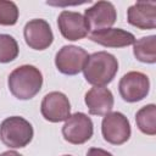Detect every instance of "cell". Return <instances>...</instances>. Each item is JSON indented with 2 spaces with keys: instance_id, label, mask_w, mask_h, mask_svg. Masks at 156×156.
I'll return each instance as SVG.
<instances>
[{
  "instance_id": "9",
  "label": "cell",
  "mask_w": 156,
  "mask_h": 156,
  "mask_svg": "<svg viewBox=\"0 0 156 156\" xmlns=\"http://www.w3.org/2000/svg\"><path fill=\"white\" fill-rule=\"evenodd\" d=\"M40 112L41 116L51 123L66 121L71 116L69 100L61 91H50L41 100Z\"/></svg>"
},
{
  "instance_id": "19",
  "label": "cell",
  "mask_w": 156,
  "mask_h": 156,
  "mask_svg": "<svg viewBox=\"0 0 156 156\" xmlns=\"http://www.w3.org/2000/svg\"><path fill=\"white\" fill-rule=\"evenodd\" d=\"M87 156H113V155L100 147H90L87 152Z\"/></svg>"
},
{
  "instance_id": "18",
  "label": "cell",
  "mask_w": 156,
  "mask_h": 156,
  "mask_svg": "<svg viewBox=\"0 0 156 156\" xmlns=\"http://www.w3.org/2000/svg\"><path fill=\"white\" fill-rule=\"evenodd\" d=\"M18 16L20 10L13 1L0 0V26H15Z\"/></svg>"
},
{
  "instance_id": "21",
  "label": "cell",
  "mask_w": 156,
  "mask_h": 156,
  "mask_svg": "<svg viewBox=\"0 0 156 156\" xmlns=\"http://www.w3.org/2000/svg\"><path fill=\"white\" fill-rule=\"evenodd\" d=\"M63 156H72V155H63Z\"/></svg>"
},
{
  "instance_id": "4",
  "label": "cell",
  "mask_w": 156,
  "mask_h": 156,
  "mask_svg": "<svg viewBox=\"0 0 156 156\" xmlns=\"http://www.w3.org/2000/svg\"><path fill=\"white\" fill-rule=\"evenodd\" d=\"M101 134L104 139L112 145H122L127 143L132 134L129 119L122 112H108L102 118Z\"/></svg>"
},
{
  "instance_id": "20",
  "label": "cell",
  "mask_w": 156,
  "mask_h": 156,
  "mask_svg": "<svg viewBox=\"0 0 156 156\" xmlns=\"http://www.w3.org/2000/svg\"><path fill=\"white\" fill-rule=\"evenodd\" d=\"M0 156H23L21 155L20 152L17 151H13V150H9V151H5V152H1Z\"/></svg>"
},
{
  "instance_id": "17",
  "label": "cell",
  "mask_w": 156,
  "mask_h": 156,
  "mask_svg": "<svg viewBox=\"0 0 156 156\" xmlns=\"http://www.w3.org/2000/svg\"><path fill=\"white\" fill-rule=\"evenodd\" d=\"M18 54L17 40L10 34H0V63H9L16 60Z\"/></svg>"
},
{
  "instance_id": "15",
  "label": "cell",
  "mask_w": 156,
  "mask_h": 156,
  "mask_svg": "<svg viewBox=\"0 0 156 156\" xmlns=\"http://www.w3.org/2000/svg\"><path fill=\"white\" fill-rule=\"evenodd\" d=\"M133 54L135 58L144 63L156 62V35L143 37L133 44Z\"/></svg>"
},
{
  "instance_id": "11",
  "label": "cell",
  "mask_w": 156,
  "mask_h": 156,
  "mask_svg": "<svg viewBox=\"0 0 156 156\" xmlns=\"http://www.w3.org/2000/svg\"><path fill=\"white\" fill-rule=\"evenodd\" d=\"M57 27L61 35L71 41L80 40L89 34V28L82 13L63 10L57 17Z\"/></svg>"
},
{
  "instance_id": "1",
  "label": "cell",
  "mask_w": 156,
  "mask_h": 156,
  "mask_svg": "<svg viewBox=\"0 0 156 156\" xmlns=\"http://www.w3.org/2000/svg\"><path fill=\"white\" fill-rule=\"evenodd\" d=\"M7 85L10 93L16 99L30 100L43 87V74L33 65H22L9 74Z\"/></svg>"
},
{
  "instance_id": "3",
  "label": "cell",
  "mask_w": 156,
  "mask_h": 156,
  "mask_svg": "<svg viewBox=\"0 0 156 156\" xmlns=\"http://www.w3.org/2000/svg\"><path fill=\"white\" fill-rule=\"evenodd\" d=\"M33 126L23 117L11 116L0 123V140L10 149L26 147L33 139Z\"/></svg>"
},
{
  "instance_id": "6",
  "label": "cell",
  "mask_w": 156,
  "mask_h": 156,
  "mask_svg": "<svg viewBox=\"0 0 156 156\" xmlns=\"http://www.w3.org/2000/svg\"><path fill=\"white\" fill-rule=\"evenodd\" d=\"M94 133V124L91 118L83 113L76 112L71 115L62 127V136L66 141L73 145H80L90 140Z\"/></svg>"
},
{
  "instance_id": "8",
  "label": "cell",
  "mask_w": 156,
  "mask_h": 156,
  "mask_svg": "<svg viewBox=\"0 0 156 156\" xmlns=\"http://www.w3.org/2000/svg\"><path fill=\"white\" fill-rule=\"evenodd\" d=\"M84 18L89 32L111 28L117 20V10L110 1H98L84 11Z\"/></svg>"
},
{
  "instance_id": "10",
  "label": "cell",
  "mask_w": 156,
  "mask_h": 156,
  "mask_svg": "<svg viewBox=\"0 0 156 156\" xmlns=\"http://www.w3.org/2000/svg\"><path fill=\"white\" fill-rule=\"evenodd\" d=\"M26 44L33 50H45L54 41V34L50 24L41 18H34L26 23L23 28Z\"/></svg>"
},
{
  "instance_id": "5",
  "label": "cell",
  "mask_w": 156,
  "mask_h": 156,
  "mask_svg": "<svg viewBox=\"0 0 156 156\" xmlns=\"http://www.w3.org/2000/svg\"><path fill=\"white\" fill-rule=\"evenodd\" d=\"M118 91L121 98L127 102L141 101L150 91V79L143 72L130 71L119 79Z\"/></svg>"
},
{
  "instance_id": "7",
  "label": "cell",
  "mask_w": 156,
  "mask_h": 156,
  "mask_svg": "<svg viewBox=\"0 0 156 156\" xmlns=\"http://www.w3.org/2000/svg\"><path fill=\"white\" fill-rule=\"evenodd\" d=\"M89 54L80 46L65 45L55 56V66L62 74L76 76L83 71Z\"/></svg>"
},
{
  "instance_id": "14",
  "label": "cell",
  "mask_w": 156,
  "mask_h": 156,
  "mask_svg": "<svg viewBox=\"0 0 156 156\" xmlns=\"http://www.w3.org/2000/svg\"><path fill=\"white\" fill-rule=\"evenodd\" d=\"M84 102L90 115L105 116L112 111L115 100L111 90L106 87H93L84 96Z\"/></svg>"
},
{
  "instance_id": "12",
  "label": "cell",
  "mask_w": 156,
  "mask_h": 156,
  "mask_svg": "<svg viewBox=\"0 0 156 156\" xmlns=\"http://www.w3.org/2000/svg\"><path fill=\"white\" fill-rule=\"evenodd\" d=\"M127 21L141 30L154 29L156 27V2L136 1L127 10Z\"/></svg>"
},
{
  "instance_id": "13",
  "label": "cell",
  "mask_w": 156,
  "mask_h": 156,
  "mask_svg": "<svg viewBox=\"0 0 156 156\" xmlns=\"http://www.w3.org/2000/svg\"><path fill=\"white\" fill-rule=\"evenodd\" d=\"M89 39L99 45L106 48H126L135 43V37L133 33L124 30L122 28H106L91 32Z\"/></svg>"
},
{
  "instance_id": "2",
  "label": "cell",
  "mask_w": 156,
  "mask_h": 156,
  "mask_svg": "<svg viewBox=\"0 0 156 156\" xmlns=\"http://www.w3.org/2000/svg\"><path fill=\"white\" fill-rule=\"evenodd\" d=\"M82 72L93 87H106L118 72V61L107 51H98L88 56Z\"/></svg>"
},
{
  "instance_id": "16",
  "label": "cell",
  "mask_w": 156,
  "mask_h": 156,
  "mask_svg": "<svg viewBox=\"0 0 156 156\" xmlns=\"http://www.w3.org/2000/svg\"><path fill=\"white\" fill-rule=\"evenodd\" d=\"M135 122L139 130L146 135L156 134V106L154 104L140 107L135 113Z\"/></svg>"
}]
</instances>
